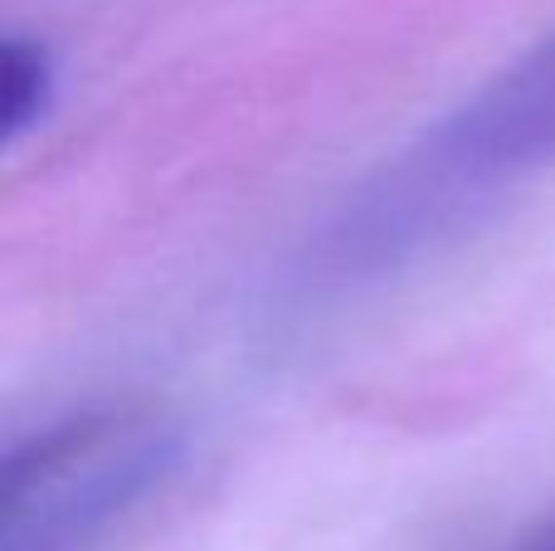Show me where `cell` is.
<instances>
[{
	"label": "cell",
	"instance_id": "obj_1",
	"mask_svg": "<svg viewBox=\"0 0 555 551\" xmlns=\"http://www.w3.org/2000/svg\"><path fill=\"white\" fill-rule=\"evenodd\" d=\"M185 454L162 406H98L10 445L0 551H93L132 517Z\"/></svg>",
	"mask_w": 555,
	"mask_h": 551
},
{
	"label": "cell",
	"instance_id": "obj_2",
	"mask_svg": "<svg viewBox=\"0 0 555 551\" xmlns=\"http://www.w3.org/2000/svg\"><path fill=\"white\" fill-rule=\"evenodd\" d=\"M555 162V35L521 54L478 98L459 107L410 162L395 166L385 185L361 205L351 244H404L424 225L453 215L463 201L521 181Z\"/></svg>",
	"mask_w": 555,
	"mask_h": 551
},
{
	"label": "cell",
	"instance_id": "obj_3",
	"mask_svg": "<svg viewBox=\"0 0 555 551\" xmlns=\"http://www.w3.org/2000/svg\"><path fill=\"white\" fill-rule=\"evenodd\" d=\"M54 107V59L39 39L10 35L0 59V137L20 146Z\"/></svg>",
	"mask_w": 555,
	"mask_h": 551
},
{
	"label": "cell",
	"instance_id": "obj_4",
	"mask_svg": "<svg viewBox=\"0 0 555 551\" xmlns=\"http://www.w3.org/2000/svg\"><path fill=\"white\" fill-rule=\"evenodd\" d=\"M527 551H555V523H551L546 533L537 537V542H527Z\"/></svg>",
	"mask_w": 555,
	"mask_h": 551
}]
</instances>
